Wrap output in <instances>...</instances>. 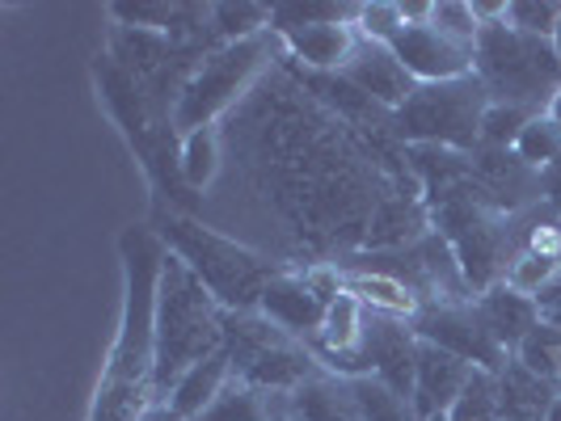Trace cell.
<instances>
[{"label":"cell","instance_id":"cell-1","mask_svg":"<svg viewBox=\"0 0 561 421\" xmlns=\"http://www.w3.org/2000/svg\"><path fill=\"white\" fill-rule=\"evenodd\" d=\"M127 257V304H123V329L111 350V366L102 375L93 421H140V413L157 400L152 375H157V300H161V274H165L169 249L144 227L123 236Z\"/></svg>","mask_w":561,"mask_h":421},{"label":"cell","instance_id":"cell-2","mask_svg":"<svg viewBox=\"0 0 561 421\" xmlns=\"http://www.w3.org/2000/svg\"><path fill=\"white\" fill-rule=\"evenodd\" d=\"M216 350H225V308L195 270L169 253L157 300V400H165L169 388Z\"/></svg>","mask_w":561,"mask_h":421},{"label":"cell","instance_id":"cell-3","mask_svg":"<svg viewBox=\"0 0 561 421\" xmlns=\"http://www.w3.org/2000/svg\"><path fill=\"white\" fill-rule=\"evenodd\" d=\"M165 245L173 257H182L195 270L198 282L216 295V304L225 312H257L271 279L279 274V266L266 261L262 253L245 249V245H237L186 215H173V211L165 215Z\"/></svg>","mask_w":561,"mask_h":421},{"label":"cell","instance_id":"cell-4","mask_svg":"<svg viewBox=\"0 0 561 421\" xmlns=\"http://www.w3.org/2000/svg\"><path fill=\"white\" fill-rule=\"evenodd\" d=\"M473 72L490 89V102H515L528 110H545L561 89V59L549 38L494 22L478 34V63Z\"/></svg>","mask_w":561,"mask_h":421},{"label":"cell","instance_id":"cell-5","mask_svg":"<svg viewBox=\"0 0 561 421\" xmlns=\"http://www.w3.org/2000/svg\"><path fill=\"white\" fill-rule=\"evenodd\" d=\"M506 220H511V215L494 211V207L473 190V177H469V186L444 195L439 207H435L439 236L448 241V249H451V257H456L465 282H469L473 300L485 295L490 286H499V282L506 279V270H511V261H515V253H511L515 241H511Z\"/></svg>","mask_w":561,"mask_h":421},{"label":"cell","instance_id":"cell-6","mask_svg":"<svg viewBox=\"0 0 561 421\" xmlns=\"http://www.w3.org/2000/svg\"><path fill=\"white\" fill-rule=\"evenodd\" d=\"M279 34H257L245 43H225L207 59H198V68L182 81L173 110H169V127L191 136L198 127H216V118L245 93V84L266 68V59L275 51Z\"/></svg>","mask_w":561,"mask_h":421},{"label":"cell","instance_id":"cell-7","mask_svg":"<svg viewBox=\"0 0 561 421\" xmlns=\"http://www.w3.org/2000/svg\"><path fill=\"white\" fill-rule=\"evenodd\" d=\"M225 350L232 354V375L262 393H296L321 363L309 341L291 337L262 312H225Z\"/></svg>","mask_w":561,"mask_h":421},{"label":"cell","instance_id":"cell-8","mask_svg":"<svg viewBox=\"0 0 561 421\" xmlns=\"http://www.w3.org/2000/svg\"><path fill=\"white\" fill-rule=\"evenodd\" d=\"M490 110V89L481 77L444 84H419V93L397 110V127L410 143H439L456 152L481 148V118Z\"/></svg>","mask_w":561,"mask_h":421},{"label":"cell","instance_id":"cell-9","mask_svg":"<svg viewBox=\"0 0 561 421\" xmlns=\"http://www.w3.org/2000/svg\"><path fill=\"white\" fill-rule=\"evenodd\" d=\"M414 334L422 341H435L444 346L448 354L465 359L469 366H481V371H494L503 375L506 363H511V350L494 337V329L485 325L478 300H456V304H426V308L410 320Z\"/></svg>","mask_w":561,"mask_h":421},{"label":"cell","instance_id":"cell-10","mask_svg":"<svg viewBox=\"0 0 561 421\" xmlns=\"http://www.w3.org/2000/svg\"><path fill=\"white\" fill-rule=\"evenodd\" d=\"M359 354H364L367 375L385 379L401 396H414V379H419V334H414L410 320L385 316V312H367Z\"/></svg>","mask_w":561,"mask_h":421},{"label":"cell","instance_id":"cell-11","mask_svg":"<svg viewBox=\"0 0 561 421\" xmlns=\"http://www.w3.org/2000/svg\"><path fill=\"white\" fill-rule=\"evenodd\" d=\"M393 56L405 63V72L419 84H444L473 77V63H478L473 47H460V43L444 38L431 22L401 30V38L393 43Z\"/></svg>","mask_w":561,"mask_h":421},{"label":"cell","instance_id":"cell-12","mask_svg":"<svg viewBox=\"0 0 561 421\" xmlns=\"http://www.w3.org/2000/svg\"><path fill=\"white\" fill-rule=\"evenodd\" d=\"M342 77L355 84L367 102H376V106L393 114L419 93V81L405 72V63L393 56V47H380V43H359V51L346 63Z\"/></svg>","mask_w":561,"mask_h":421},{"label":"cell","instance_id":"cell-13","mask_svg":"<svg viewBox=\"0 0 561 421\" xmlns=\"http://www.w3.org/2000/svg\"><path fill=\"white\" fill-rule=\"evenodd\" d=\"M283 51L291 59H300L312 72H346V63L359 51V30H355V17L351 22H317V26H300L291 34L279 38Z\"/></svg>","mask_w":561,"mask_h":421},{"label":"cell","instance_id":"cell-14","mask_svg":"<svg viewBox=\"0 0 561 421\" xmlns=\"http://www.w3.org/2000/svg\"><path fill=\"white\" fill-rule=\"evenodd\" d=\"M262 316H271L279 329H287L291 337L300 341H312L321 334V320H325V304L312 295V286L305 282L300 270H279L266 295H262Z\"/></svg>","mask_w":561,"mask_h":421},{"label":"cell","instance_id":"cell-15","mask_svg":"<svg viewBox=\"0 0 561 421\" xmlns=\"http://www.w3.org/2000/svg\"><path fill=\"white\" fill-rule=\"evenodd\" d=\"M469 375H473V366L465 363V359H456V354H448L444 346L422 341L419 337V379H414V405H419L422 421L435 418V413H448L451 405H456V396H460V388L469 384Z\"/></svg>","mask_w":561,"mask_h":421},{"label":"cell","instance_id":"cell-16","mask_svg":"<svg viewBox=\"0 0 561 421\" xmlns=\"http://www.w3.org/2000/svg\"><path fill=\"white\" fill-rule=\"evenodd\" d=\"M228 379H232V354H228V350H216V354H207L203 363H195L173 388H169L165 405L182 421H198L216 405V396L228 388Z\"/></svg>","mask_w":561,"mask_h":421},{"label":"cell","instance_id":"cell-17","mask_svg":"<svg viewBox=\"0 0 561 421\" xmlns=\"http://www.w3.org/2000/svg\"><path fill=\"white\" fill-rule=\"evenodd\" d=\"M287 400H291V421H367L351 384L330 371H317Z\"/></svg>","mask_w":561,"mask_h":421},{"label":"cell","instance_id":"cell-18","mask_svg":"<svg viewBox=\"0 0 561 421\" xmlns=\"http://www.w3.org/2000/svg\"><path fill=\"white\" fill-rule=\"evenodd\" d=\"M478 308H481V316H485V325L494 329V337L503 341L511 354H515V346L540 325V304H536L533 295L511 291L506 282H499V286H490L485 295H478Z\"/></svg>","mask_w":561,"mask_h":421},{"label":"cell","instance_id":"cell-19","mask_svg":"<svg viewBox=\"0 0 561 421\" xmlns=\"http://www.w3.org/2000/svg\"><path fill=\"white\" fill-rule=\"evenodd\" d=\"M499 388H503V418L499 421H545L549 400L558 393L553 384H545L540 375H533L528 366H519L515 359L499 375Z\"/></svg>","mask_w":561,"mask_h":421},{"label":"cell","instance_id":"cell-20","mask_svg":"<svg viewBox=\"0 0 561 421\" xmlns=\"http://www.w3.org/2000/svg\"><path fill=\"white\" fill-rule=\"evenodd\" d=\"M346 291H355L364 300L367 312H385V316H401V320H414L422 312V300L405 286L401 279L385 274V270H371V274H346Z\"/></svg>","mask_w":561,"mask_h":421},{"label":"cell","instance_id":"cell-21","mask_svg":"<svg viewBox=\"0 0 561 421\" xmlns=\"http://www.w3.org/2000/svg\"><path fill=\"white\" fill-rule=\"evenodd\" d=\"M346 384H351V393H355L367 421H422L414 396H401L385 379H376V375H355Z\"/></svg>","mask_w":561,"mask_h":421},{"label":"cell","instance_id":"cell-22","mask_svg":"<svg viewBox=\"0 0 561 421\" xmlns=\"http://www.w3.org/2000/svg\"><path fill=\"white\" fill-rule=\"evenodd\" d=\"M178 173L186 186H211L216 173H220V131L216 127H198L191 136H182V148H178Z\"/></svg>","mask_w":561,"mask_h":421},{"label":"cell","instance_id":"cell-23","mask_svg":"<svg viewBox=\"0 0 561 421\" xmlns=\"http://www.w3.org/2000/svg\"><path fill=\"white\" fill-rule=\"evenodd\" d=\"M499 418H503V388H499V375L473 366L469 384L460 388L456 405L448 409V421H499Z\"/></svg>","mask_w":561,"mask_h":421},{"label":"cell","instance_id":"cell-24","mask_svg":"<svg viewBox=\"0 0 561 421\" xmlns=\"http://www.w3.org/2000/svg\"><path fill=\"white\" fill-rule=\"evenodd\" d=\"M511 359L519 366H528L533 375H540L545 384L561 388V329H553L549 320H540L533 334L515 346Z\"/></svg>","mask_w":561,"mask_h":421},{"label":"cell","instance_id":"cell-25","mask_svg":"<svg viewBox=\"0 0 561 421\" xmlns=\"http://www.w3.org/2000/svg\"><path fill=\"white\" fill-rule=\"evenodd\" d=\"M511 152L536 173H549L561 161V131L553 127V118L540 110L528 118V127L519 131V140L511 143Z\"/></svg>","mask_w":561,"mask_h":421},{"label":"cell","instance_id":"cell-26","mask_svg":"<svg viewBox=\"0 0 561 421\" xmlns=\"http://www.w3.org/2000/svg\"><path fill=\"white\" fill-rule=\"evenodd\" d=\"M558 279H561V257L519 249L503 282L511 286V291H519V295H533V300H540V295H545V291H549Z\"/></svg>","mask_w":561,"mask_h":421},{"label":"cell","instance_id":"cell-27","mask_svg":"<svg viewBox=\"0 0 561 421\" xmlns=\"http://www.w3.org/2000/svg\"><path fill=\"white\" fill-rule=\"evenodd\" d=\"M405 26H410V17H405V4H401V0H371V4H355V30H359V38H364V43L393 47Z\"/></svg>","mask_w":561,"mask_h":421},{"label":"cell","instance_id":"cell-28","mask_svg":"<svg viewBox=\"0 0 561 421\" xmlns=\"http://www.w3.org/2000/svg\"><path fill=\"white\" fill-rule=\"evenodd\" d=\"M271 17H275V9H266V4H216L211 9V26L225 43H245L257 34H271Z\"/></svg>","mask_w":561,"mask_h":421},{"label":"cell","instance_id":"cell-29","mask_svg":"<svg viewBox=\"0 0 561 421\" xmlns=\"http://www.w3.org/2000/svg\"><path fill=\"white\" fill-rule=\"evenodd\" d=\"M426 22L439 30L444 38H451V43H460V47H473V51H478L481 22H478V13H473V4H469V0H439V4H431V17H426Z\"/></svg>","mask_w":561,"mask_h":421},{"label":"cell","instance_id":"cell-30","mask_svg":"<svg viewBox=\"0 0 561 421\" xmlns=\"http://www.w3.org/2000/svg\"><path fill=\"white\" fill-rule=\"evenodd\" d=\"M540 110L515 106V102H490V110L481 118V148H511L519 140V131L528 127V118Z\"/></svg>","mask_w":561,"mask_h":421},{"label":"cell","instance_id":"cell-31","mask_svg":"<svg viewBox=\"0 0 561 421\" xmlns=\"http://www.w3.org/2000/svg\"><path fill=\"white\" fill-rule=\"evenodd\" d=\"M506 26L524 30V34H536V38H549L561 26V0H511L506 4Z\"/></svg>","mask_w":561,"mask_h":421},{"label":"cell","instance_id":"cell-32","mask_svg":"<svg viewBox=\"0 0 561 421\" xmlns=\"http://www.w3.org/2000/svg\"><path fill=\"white\" fill-rule=\"evenodd\" d=\"M545 198H549V202H553V207L561 211V161L549 168V173H545Z\"/></svg>","mask_w":561,"mask_h":421},{"label":"cell","instance_id":"cell-33","mask_svg":"<svg viewBox=\"0 0 561 421\" xmlns=\"http://www.w3.org/2000/svg\"><path fill=\"white\" fill-rule=\"evenodd\" d=\"M140 421H182V418L169 409L165 400H152V405H148V409L140 413Z\"/></svg>","mask_w":561,"mask_h":421},{"label":"cell","instance_id":"cell-34","mask_svg":"<svg viewBox=\"0 0 561 421\" xmlns=\"http://www.w3.org/2000/svg\"><path fill=\"white\" fill-rule=\"evenodd\" d=\"M545 114L553 118V127H558V131H561V89H558V93H553V97H549V106H545Z\"/></svg>","mask_w":561,"mask_h":421},{"label":"cell","instance_id":"cell-35","mask_svg":"<svg viewBox=\"0 0 561 421\" xmlns=\"http://www.w3.org/2000/svg\"><path fill=\"white\" fill-rule=\"evenodd\" d=\"M545 421H561V388L553 393V400H549V413H545Z\"/></svg>","mask_w":561,"mask_h":421},{"label":"cell","instance_id":"cell-36","mask_svg":"<svg viewBox=\"0 0 561 421\" xmlns=\"http://www.w3.org/2000/svg\"><path fill=\"white\" fill-rule=\"evenodd\" d=\"M540 320H549L553 329H561V304H553V308H545V312H540Z\"/></svg>","mask_w":561,"mask_h":421},{"label":"cell","instance_id":"cell-37","mask_svg":"<svg viewBox=\"0 0 561 421\" xmlns=\"http://www.w3.org/2000/svg\"><path fill=\"white\" fill-rule=\"evenodd\" d=\"M553 51H558V59H561V26H558V34H553Z\"/></svg>","mask_w":561,"mask_h":421},{"label":"cell","instance_id":"cell-38","mask_svg":"<svg viewBox=\"0 0 561 421\" xmlns=\"http://www.w3.org/2000/svg\"><path fill=\"white\" fill-rule=\"evenodd\" d=\"M426 421H448V413H435V418H426Z\"/></svg>","mask_w":561,"mask_h":421}]
</instances>
